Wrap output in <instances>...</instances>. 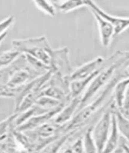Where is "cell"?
I'll use <instances>...</instances> for the list:
<instances>
[{"instance_id": "cell-1", "label": "cell", "mask_w": 129, "mask_h": 153, "mask_svg": "<svg viewBox=\"0 0 129 153\" xmlns=\"http://www.w3.org/2000/svg\"><path fill=\"white\" fill-rule=\"evenodd\" d=\"M129 59L128 51H116L106 60V65L99 72L87 88L81 98V103L77 111L85 107L104 86L107 85L115 73Z\"/></svg>"}, {"instance_id": "cell-2", "label": "cell", "mask_w": 129, "mask_h": 153, "mask_svg": "<svg viewBox=\"0 0 129 153\" xmlns=\"http://www.w3.org/2000/svg\"><path fill=\"white\" fill-rule=\"evenodd\" d=\"M14 49L21 54H27L50 66V57L49 54L52 49L49 41L44 36L12 41Z\"/></svg>"}, {"instance_id": "cell-3", "label": "cell", "mask_w": 129, "mask_h": 153, "mask_svg": "<svg viewBox=\"0 0 129 153\" xmlns=\"http://www.w3.org/2000/svg\"><path fill=\"white\" fill-rule=\"evenodd\" d=\"M116 84V83L115 80L111 78L105 86L101 95H99L95 100H94L90 104H87L85 107L76 112L72 120L65 125L63 132H71L83 125L86 121L88 120L92 115L95 114L97 110L101 107L104 101L113 91Z\"/></svg>"}, {"instance_id": "cell-4", "label": "cell", "mask_w": 129, "mask_h": 153, "mask_svg": "<svg viewBox=\"0 0 129 153\" xmlns=\"http://www.w3.org/2000/svg\"><path fill=\"white\" fill-rule=\"evenodd\" d=\"M111 104L110 107L102 114L100 118L92 128V137L96 146L97 153H103L110 132Z\"/></svg>"}, {"instance_id": "cell-5", "label": "cell", "mask_w": 129, "mask_h": 153, "mask_svg": "<svg viewBox=\"0 0 129 153\" xmlns=\"http://www.w3.org/2000/svg\"><path fill=\"white\" fill-rule=\"evenodd\" d=\"M49 54L50 57V70L54 74L67 79L73 71L70 64L68 48L65 47L56 50L51 49Z\"/></svg>"}, {"instance_id": "cell-6", "label": "cell", "mask_w": 129, "mask_h": 153, "mask_svg": "<svg viewBox=\"0 0 129 153\" xmlns=\"http://www.w3.org/2000/svg\"><path fill=\"white\" fill-rule=\"evenodd\" d=\"M86 7L91 11H95L103 19L108 22L114 28V37L119 35L129 28V17H120L110 15L105 12L93 1L86 0Z\"/></svg>"}, {"instance_id": "cell-7", "label": "cell", "mask_w": 129, "mask_h": 153, "mask_svg": "<svg viewBox=\"0 0 129 153\" xmlns=\"http://www.w3.org/2000/svg\"><path fill=\"white\" fill-rule=\"evenodd\" d=\"M105 59L103 57L99 56L96 57L88 62L73 70V73L67 78L69 82L76 80H81L89 77L91 75L96 73L97 71L101 69L105 64Z\"/></svg>"}, {"instance_id": "cell-8", "label": "cell", "mask_w": 129, "mask_h": 153, "mask_svg": "<svg viewBox=\"0 0 129 153\" xmlns=\"http://www.w3.org/2000/svg\"><path fill=\"white\" fill-rule=\"evenodd\" d=\"M65 105H62L59 107L48 111V112L32 117L23 124L16 128V130L22 132H26L35 130L53 119Z\"/></svg>"}, {"instance_id": "cell-9", "label": "cell", "mask_w": 129, "mask_h": 153, "mask_svg": "<svg viewBox=\"0 0 129 153\" xmlns=\"http://www.w3.org/2000/svg\"><path fill=\"white\" fill-rule=\"evenodd\" d=\"M33 77L31 71L27 69H16L10 74L9 79L5 86V91L11 93L13 90L16 89L28 82L30 81V78Z\"/></svg>"}, {"instance_id": "cell-10", "label": "cell", "mask_w": 129, "mask_h": 153, "mask_svg": "<svg viewBox=\"0 0 129 153\" xmlns=\"http://www.w3.org/2000/svg\"><path fill=\"white\" fill-rule=\"evenodd\" d=\"M81 98V97L71 99L70 102L64 106L53 119L54 122L57 125L64 126L71 121L79 107Z\"/></svg>"}, {"instance_id": "cell-11", "label": "cell", "mask_w": 129, "mask_h": 153, "mask_svg": "<svg viewBox=\"0 0 129 153\" xmlns=\"http://www.w3.org/2000/svg\"><path fill=\"white\" fill-rule=\"evenodd\" d=\"M91 11L97 22L102 44L103 47L107 48L110 44L113 37H114V28L108 22L103 19L95 11Z\"/></svg>"}, {"instance_id": "cell-12", "label": "cell", "mask_w": 129, "mask_h": 153, "mask_svg": "<svg viewBox=\"0 0 129 153\" xmlns=\"http://www.w3.org/2000/svg\"><path fill=\"white\" fill-rule=\"evenodd\" d=\"M112 105L113 103L111 104V124L110 132L103 153H114L119 148L120 142V135L116 127L115 117L112 110Z\"/></svg>"}, {"instance_id": "cell-13", "label": "cell", "mask_w": 129, "mask_h": 153, "mask_svg": "<svg viewBox=\"0 0 129 153\" xmlns=\"http://www.w3.org/2000/svg\"><path fill=\"white\" fill-rule=\"evenodd\" d=\"M106 63L107 62L106 59H105V62L103 66L101 69H99L98 71H97L96 73L89 76V77L81 80L70 81L69 85L70 98L72 99L76 97H79V96L84 92V91L87 89V88L88 87L93 79L95 78V76L105 67V66L106 65Z\"/></svg>"}, {"instance_id": "cell-14", "label": "cell", "mask_w": 129, "mask_h": 153, "mask_svg": "<svg viewBox=\"0 0 129 153\" xmlns=\"http://www.w3.org/2000/svg\"><path fill=\"white\" fill-rule=\"evenodd\" d=\"M112 110L115 117L116 127L120 136L124 138L129 144V119L115 107L113 102Z\"/></svg>"}, {"instance_id": "cell-15", "label": "cell", "mask_w": 129, "mask_h": 153, "mask_svg": "<svg viewBox=\"0 0 129 153\" xmlns=\"http://www.w3.org/2000/svg\"><path fill=\"white\" fill-rule=\"evenodd\" d=\"M128 85L129 79H125L119 81L113 88V103L119 110L122 108L125 93Z\"/></svg>"}, {"instance_id": "cell-16", "label": "cell", "mask_w": 129, "mask_h": 153, "mask_svg": "<svg viewBox=\"0 0 129 153\" xmlns=\"http://www.w3.org/2000/svg\"><path fill=\"white\" fill-rule=\"evenodd\" d=\"M54 6L61 12L67 13L85 6L86 7V0H67L61 4H54Z\"/></svg>"}, {"instance_id": "cell-17", "label": "cell", "mask_w": 129, "mask_h": 153, "mask_svg": "<svg viewBox=\"0 0 129 153\" xmlns=\"http://www.w3.org/2000/svg\"><path fill=\"white\" fill-rule=\"evenodd\" d=\"M21 55L19 52L15 49L3 52L0 55V70L7 68L18 59Z\"/></svg>"}, {"instance_id": "cell-18", "label": "cell", "mask_w": 129, "mask_h": 153, "mask_svg": "<svg viewBox=\"0 0 129 153\" xmlns=\"http://www.w3.org/2000/svg\"><path fill=\"white\" fill-rule=\"evenodd\" d=\"M65 103H66L61 102L50 97L42 96L39 98L35 105H37L40 108H44L47 111H50L59 107L62 105H66Z\"/></svg>"}, {"instance_id": "cell-19", "label": "cell", "mask_w": 129, "mask_h": 153, "mask_svg": "<svg viewBox=\"0 0 129 153\" xmlns=\"http://www.w3.org/2000/svg\"><path fill=\"white\" fill-rule=\"evenodd\" d=\"M93 127H90L86 131L83 137L84 153H97L96 148L92 137Z\"/></svg>"}, {"instance_id": "cell-20", "label": "cell", "mask_w": 129, "mask_h": 153, "mask_svg": "<svg viewBox=\"0 0 129 153\" xmlns=\"http://www.w3.org/2000/svg\"><path fill=\"white\" fill-rule=\"evenodd\" d=\"M33 2L36 7L44 13L50 16H55L56 15V8L54 4L50 3V1L45 0H36Z\"/></svg>"}, {"instance_id": "cell-21", "label": "cell", "mask_w": 129, "mask_h": 153, "mask_svg": "<svg viewBox=\"0 0 129 153\" xmlns=\"http://www.w3.org/2000/svg\"><path fill=\"white\" fill-rule=\"evenodd\" d=\"M14 21L15 17L13 16H10L3 21L0 22V35L8 31V28L12 25Z\"/></svg>"}, {"instance_id": "cell-22", "label": "cell", "mask_w": 129, "mask_h": 153, "mask_svg": "<svg viewBox=\"0 0 129 153\" xmlns=\"http://www.w3.org/2000/svg\"><path fill=\"white\" fill-rule=\"evenodd\" d=\"M120 111L125 117H127L129 114V85L125 91L122 107Z\"/></svg>"}, {"instance_id": "cell-23", "label": "cell", "mask_w": 129, "mask_h": 153, "mask_svg": "<svg viewBox=\"0 0 129 153\" xmlns=\"http://www.w3.org/2000/svg\"><path fill=\"white\" fill-rule=\"evenodd\" d=\"M120 149L122 153H129V144H127V142L120 143L119 146V148Z\"/></svg>"}, {"instance_id": "cell-24", "label": "cell", "mask_w": 129, "mask_h": 153, "mask_svg": "<svg viewBox=\"0 0 129 153\" xmlns=\"http://www.w3.org/2000/svg\"><path fill=\"white\" fill-rule=\"evenodd\" d=\"M11 98V97H14L13 94L12 93L8 92L6 91H0V98Z\"/></svg>"}, {"instance_id": "cell-25", "label": "cell", "mask_w": 129, "mask_h": 153, "mask_svg": "<svg viewBox=\"0 0 129 153\" xmlns=\"http://www.w3.org/2000/svg\"><path fill=\"white\" fill-rule=\"evenodd\" d=\"M8 35V31L4 32L3 34L0 35V45H1V42H3V41L4 40V39L6 38V37Z\"/></svg>"}, {"instance_id": "cell-26", "label": "cell", "mask_w": 129, "mask_h": 153, "mask_svg": "<svg viewBox=\"0 0 129 153\" xmlns=\"http://www.w3.org/2000/svg\"><path fill=\"white\" fill-rule=\"evenodd\" d=\"M1 153H7V152H6V151H3L1 148Z\"/></svg>"}, {"instance_id": "cell-27", "label": "cell", "mask_w": 129, "mask_h": 153, "mask_svg": "<svg viewBox=\"0 0 129 153\" xmlns=\"http://www.w3.org/2000/svg\"><path fill=\"white\" fill-rule=\"evenodd\" d=\"M127 118H128V119H129V114H128V116H127Z\"/></svg>"}, {"instance_id": "cell-28", "label": "cell", "mask_w": 129, "mask_h": 153, "mask_svg": "<svg viewBox=\"0 0 129 153\" xmlns=\"http://www.w3.org/2000/svg\"><path fill=\"white\" fill-rule=\"evenodd\" d=\"M114 153H122V152H114Z\"/></svg>"}]
</instances>
